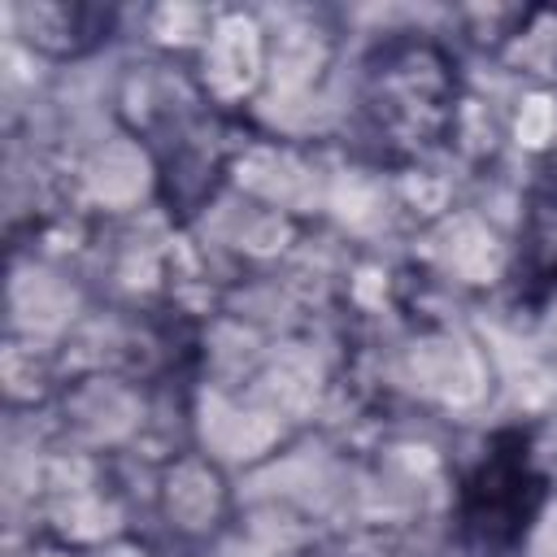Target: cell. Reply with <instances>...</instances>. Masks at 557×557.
I'll return each instance as SVG.
<instances>
[{"label": "cell", "mask_w": 557, "mask_h": 557, "mask_svg": "<svg viewBox=\"0 0 557 557\" xmlns=\"http://www.w3.org/2000/svg\"><path fill=\"white\" fill-rule=\"evenodd\" d=\"M513 287L527 309H548L557 300V183L527 196L513 248Z\"/></svg>", "instance_id": "obj_3"}, {"label": "cell", "mask_w": 557, "mask_h": 557, "mask_svg": "<svg viewBox=\"0 0 557 557\" xmlns=\"http://www.w3.org/2000/svg\"><path fill=\"white\" fill-rule=\"evenodd\" d=\"M366 135L396 161L426 157L444 144L457 113V65L422 35L383 39L361 65Z\"/></svg>", "instance_id": "obj_1"}, {"label": "cell", "mask_w": 557, "mask_h": 557, "mask_svg": "<svg viewBox=\"0 0 557 557\" xmlns=\"http://www.w3.org/2000/svg\"><path fill=\"white\" fill-rule=\"evenodd\" d=\"M544 496H548V479L535 466L531 431L522 426L496 431L457 487L453 518L461 544L483 557L513 553L527 540L531 522L540 518Z\"/></svg>", "instance_id": "obj_2"}, {"label": "cell", "mask_w": 557, "mask_h": 557, "mask_svg": "<svg viewBox=\"0 0 557 557\" xmlns=\"http://www.w3.org/2000/svg\"><path fill=\"white\" fill-rule=\"evenodd\" d=\"M17 17L26 39L52 57H78L100 39H109L113 26V13L96 4H22Z\"/></svg>", "instance_id": "obj_4"}]
</instances>
